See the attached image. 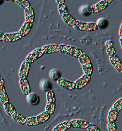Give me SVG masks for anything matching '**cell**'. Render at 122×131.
I'll use <instances>...</instances> for the list:
<instances>
[{"label":"cell","mask_w":122,"mask_h":131,"mask_svg":"<svg viewBox=\"0 0 122 131\" xmlns=\"http://www.w3.org/2000/svg\"><path fill=\"white\" fill-rule=\"evenodd\" d=\"M78 58L85 74L91 75L93 72V68L90 58L86 54H83Z\"/></svg>","instance_id":"cell-1"},{"label":"cell","mask_w":122,"mask_h":131,"mask_svg":"<svg viewBox=\"0 0 122 131\" xmlns=\"http://www.w3.org/2000/svg\"><path fill=\"white\" fill-rule=\"evenodd\" d=\"M73 27L80 31L92 32L98 30V27L96 23H86L76 20L74 24Z\"/></svg>","instance_id":"cell-2"},{"label":"cell","mask_w":122,"mask_h":131,"mask_svg":"<svg viewBox=\"0 0 122 131\" xmlns=\"http://www.w3.org/2000/svg\"><path fill=\"white\" fill-rule=\"evenodd\" d=\"M59 48L60 52L65 53L75 57L79 58L82 54H83V52L81 50L74 46L61 44L59 45Z\"/></svg>","instance_id":"cell-3"},{"label":"cell","mask_w":122,"mask_h":131,"mask_svg":"<svg viewBox=\"0 0 122 131\" xmlns=\"http://www.w3.org/2000/svg\"><path fill=\"white\" fill-rule=\"evenodd\" d=\"M44 54L41 48H37L31 52L26 57V61L29 63H32L42 57Z\"/></svg>","instance_id":"cell-4"},{"label":"cell","mask_w":122,"mask_h":131,"mask_svg":"<svg viewBox=\"0 0 122 131\" xmlns=\"http://www.w3.org/2000/svg\"><path fill=\"white\" fill-rule=\"evenodd\" d=\"M91 80V75L85 74L75 82L76 89L81 90L88 85Z\"/></svg>","instance_id":"cell-5"},{"label":"cell","mask_w":122,"mask_h":131,"mask_svg":"<svg viewBox=\"0 0 122 131\" xmlns=\"http://www.w3.org/2000/svg\"><path fill=\"white\" fill-rule=\"evenodd\" d=\"M58 84L61 87L68 91H74L76 90L75 83L74 82L61 78L58 81Z\"/></svg>","instance_id":"cell-6"},{"label":"cell","mask_w":122,"mask_h":131,"mask_svg":"<svg viewBox=\"0 0 122 131\" xmlns=\"http://www.w3.org/2000/svg\"><path fill=\"white\" fill-rule=\"evenodd\" d=\"M23 38L19 32L5 34L4 36L3 41L6 43H14L19 41Z\"/></svg>","instance_id":"cell-7"},{"label":"cell","mask_w":122,"mask_h":131,"mask_svg":"<svg viewBox=\"0 0 122 131\" xmlns=\"http://www.w3.org/2000/svg\"><path fill=\"white\" fill-rule=\"evenodd\" d=\"M30 63L24 61L21 66L19 71V77L21 79H27L30 69Z\"/></svg>","instance_id":"cell-8"},{"label":"cell","mask_w":122,"mask_h":131,"mask_svg":"<svg viewBox=\"0 0 122 131\" xmlns=\"http://www.w3.org/2000/svg\"><path fill=\"white\" fill-rule=\"evenodd\" d=\"M109 3L106 1H101L92 6L91 9L92 13H99L107 9Z\"/></svg>","instance_id":"cell-9"},{"label":"cell","mask_w":122,"mask_h":131,"mask_svg":"<svg viewBox=\"0 0 122 131\" xmlns=\"http://www.w3.org/2000/svg\"><path fill=\"white\" fill-rule=\"evenodd\" d=\"M41 48L44 55H48L60 52L59 46L55 44L45 45L43 46Z\"/></svg>","instance_id":"cell-10"},{"label":"cell","mask_w":122,"mask_h":131,"mask_svg":"<svg viewBox=\"0 0 122 131\" xmlns=\"http://www.w3.org/2000/svg\"><path fill=\"white\" fill-rule=\"evenodd\" d=\"M70 123L72 127L82 129H87L90 124L89 122L82 120H73L70 121Z\"/></svg>","instance_id":"cell-11"},{"label":"cell","mask_w":122,"mask_h":131,"mask_svg":"<svg viewBox=\"0 0 122 131\" xmlns=\"http://www.w3.org/2000/svg\"><path fill=\"white\" fill-rule=\"evenodd\" d=\"M20 84L21 90L25 95H28L31 93V88L27 79H21L20 80Z\"/></svg>","instance_id":"cell-12"},{"label":"cell","mask_w":122,"mask_h":131,"mask_svg":"<svg viewBox=\"0 0 122 131\" xmlns=\"http://www.w3.org/2000/svg\"><path fill=\"white\" fill-rule=\"evenodd\" d=\"M25 21L33 23L35 20V13L32 7H30L25 10Z\"/></svg>","instance_id":"cell-13"},{"label":"cell","mask_w":122,"mask_h":131,"mask_svg":"<svg viewBox=\"0 0 122 131\" xmlns=\"http://www.w3.org/2000/svg\"><path fill=\"white\" fill-rule=\"evenodd\" d=\"M33 28V24L29 22L25 21L24 25L21 28L19 33L22 35L23 37L27 36Z\"/></svg>","instance_id":"cell-14"},{"label":"cell","mask_w":122,"mask_h":131,"mask_svg":"<svg viewBox=\"0 0 122 131\" xmlns=\"http://www.w3.org/2000/svg\"><path fill=\"white\" fill-rule=\"evenodd\" d=\"M72 127L70 122L65 121L57 125L53 131H67Z\"/></svg>","instance_id":"cell-15"},{"label":"cell","mask_w":122,"mask_h":131,"mask_svg":"<svg viewBox=\"0 0 122 131\" xmlns=\"http://www.w3.org/2000/svg\"><path fill=\"white\" fill-rule=\"evenodd\" d=\"M28 102L32 105H37L40 102V98L38 95L34 93H30L27 95Z\"/></svg>","instance_id":"cell-16"},{"label":"cell","mask_w":122,"mask_h":131,"mask_svg":"<svg viewBox=\"0 0 122 131\" xmlns=\"http://www.w3.org/2000/svg\"><path fill=\"white\" fill-rule=\"evenodd\" d=\"M0 101L3 104L9 102V98L4 85H0Z\"/></svg>","instance_id":"cell-17"},{"label":"cell","mask_w":122,"mask_h":131,"mask_svg":"<svg viewBox=\"0 0 122 131\" xmlns=\"http://www.w3.org/2000/svg\"><path fill=\"white\" fill-rule=\"evenodd\" d=\"M118 114H119V112L117 111L114 108H111L109 112L108 117L109 122L115 123V122L117 121V119L118 116Z\"/></svg>","instance_id":"cell-18"},{"label":"cell","mask_w":122,"mask_h":131,"mask_svg":"<svg viewBox=\"0 0 122 131\" xmlns=\"http://www.w3.org/2000/svg\"><path fill=\"white\" fill-rule=\"evenodd\" d=\"M3 107L6 113L10 116H12L16 112V110L13 105L10 102L3 104Z\"/></svg>","instance_id":"cell-19"},{"label":"cell","mask_w":122,"mask_h":131,"mask_svg":"<svg viewBox=\"0 0 122 131\" xmlns=\"http://www.w3.org/2000/svg\"><path fill=\"white\" fill-rule=\"evenodd\" d=\"M12 118L14 121H15L17 123L23 125L25 124L26 118L20 113L16 112L12 116Z\"/></svg>","instance_id":"cell-20"},{"label":"cell","mask_w":122,"mask_h":131,"mask_svg":"<svg viewBox=\"0 0 122 131\" xmlns=\"http://www.w3.org/2000/svg\"><path fill=\"white\" fill-rule=\"evenodd\" d=\"M36 117L38 120L40 124H44L49 120L51 117V115H50L49 113L45 111L39 114Z\"/></svg>","instance_id":"cell-21"},{"label":"cell","mask_w":122,"mask_h":131,"mask_svg":"<svg viewBox=\"0 0 122 131\" xmlns=\"http://www.w3.org/2000/svg\"><path fill=\"white\" fill-rule=\"evenodd\" d=\"M62 17L65 23H66L67 25L69 26H73L74 24L76 21L75 19L70 14H66L63 16Z\"/></svg>","instance_id":"cell-22"},{"label":"cell","mask_w":122,"mask_h":131,"mask_svg":"<svg viewBox=\"0 0 122 131\" xmlns=\"http://www.w3.org/2000/svg\"><path fill=\"white\" fill-rule=\"evenodd\" d=\"M25 124H26L28 126H37L39 125L40 123L37 117H33L26 118Z\"/></svg>","instance_id":"cell-23"},{"label":"cell","mask_w":122,"mask_h":131,"mask_svg":"<svg viewBox=\"0 0 122 131\" xmlns=\"http://www.w3.org/2000/svg\"><path fill=\"white\" fill-rule=\"evenodd\" d=\"M97 25L98 28H100L101 29H105L108 28L109 25V22L107 19L101 18L98 20Z\"/></svg>","instance_id":"cell-24"},{"label":"cell","mask_w":122,"mask_h":131,"mask_svg":"<svg viewBox=\"0 0 122 131\" xmlns=\"http://www.w3.org/2000/svg\"><path fill=\"white\" fill-rule=\"evenodd\" d=\"M56 109V104L54 103H48L46 108L45 112L49 113L50 115L53 114Z\"/></svg>","instance_id":"cell-25"},{"label":"cell","mask_w":122,"mask_h":131,"mask_svg":"<svg viewBox=\"0 0 122 131\" xmlns=\"http://www.w3.org/2000/svg\"><path fill=\"white\" fill-rule=\"evenodd\" d=\"M46 99L48 103H54L56 102V97L54 92L50 90L46 92Z\"/></svg>","instance_id":"cell-26"},{"label":"cell","mask_w":122,"mask_h":131,"mask_svg":"<svg viewBox=\"0 0 122 131\" xmlns=\"http://www.w3.org/2000/svg\"><path fill=\"white\" fill-rule=\"evenodd\" d=\"M51 78L54 81H58L62 77L61 72L57 70H53L50 72Z\"/></svg>","instance_id":"cell-27"},{"label":"cell","mask_w":122,"mask_h":131,"mask_svg":"<svg viewBox=\"0 0 122 131\" xmlns=\"http://www.w3.org/2000/svg\"><path fill=\"white\" fill-rule=\"evenodd\" d=\"M42 89L46 92H48L49 91L52 90V88H53V86H52V83L49 81H44L41 83V84Z\"/></svg>","instance_id":"cell-28"},{"label":"cell","mask_w":122,"mask_h":131,"mask_svg":"<svg viewBox=\"0 0 122 131\" xmlns=\"http://www.w3.org/2000/svg\"><path fill=\"white\" fill-rule=\"evenodd\" d=\"M16 3L18 4L20 6H21L25 10L30 7H31V5L30 2L27 0H16L15 1Z\"/></svg>","instance_id":"cell-29"},{"label":"cell","mask_w":122,"mask_h":131,"mask_svg":"<svg viewBox=\"0 0 122 131\" xmlns=\"http://www.w3.org/2000/svg\"><path fill=\"white\" fill-rule=\"evenodd\" d=\"M81 14L85 16H88L91 15L92 13L91 9L88 6H82L80 9Z\"/></svg>","instance_id":"cell-30"},{"label":"cell","mask_w":122,"mask_h":131,"mask_svg":"<svg viewBox=\"0 0 122 131\" xmlns=\"http://www.w3.org/2000/svg\"><path fill=\"white\" fill-rule=\"evenodd\" d=\"M58 10H59L60 14L61 15V16H62V17H63V16H64V15H65L66 14H69L67 7L66 5L65 4H64L59 5V6H58Z\"/></svg>","instance_id":"cell-31"},{"label":"cell","mask_w":122,"mask_h":131,"mask_svg":"<svg viewBox=\"0 0 122 131\" xmlns=\"http://www.w3.org/2000/svg\"><path fill=\"white\" fill-rule=\"evenodd\" d=\"M110 61L112 63V64L114 66V67H115L116 66H117V64H118L119 63L121 62L120 60L116 55L110 57Z\"/></svg>","instance_id":"cell-32"},{"label":"cell","mask_w":122,"mask_h":131,"mask_svg":"<svg viewBox=\"0 0 122 131\" xmlns=\"http://www.w3.org/2000/svg\"><path fill=\"white\" fill-rule=\"evenodd\" d=\"M117 111L119 112L122 110V98L117 101L113 105V107Z\"/></svg>","instance_id":"cell-33"},{"label":"cell","mask_w":122,"mask_h":131,"mask_svg":"<svg viewBox=\"0 0 122 131\" xmlns=\"http://www.w3.org/2000/svg\"><path fill=\"white\" fill-rule=\"evenodd\" d=\"M87 129L88 131H101L97 126L92 123H90L89 124Z\"/></svg>","instance_id":"cell-34"},{"label":"cell","mask_w":122,"mask_h":131,"mask_svg":"<svg viewBox=\"0 0 122 131\" xmlns=\"http://www.w3.org/2000/svg\"><path fill=\"white\" fill-rule=\"evenodd\" d=\"M108 128L109 131H116L117 125L115 123L109 122L108 124Z\"/></svg>","instance_id":"cell-35"},{"label":"cell","mask_w":122,"mask_h":131,"mask_svg":"<svg viewBox=\"0 0 122 131\" xmlns=\"http://www.w3.org/2000/svg\"><path fill=\"white\" fill-rule=\"evenodd\" d=\"M107 54H108V55L110 56V57H111V56H113L115 55L116 51H115V49L113 47H108L107 49Z\"/></svg>","instance_id":"cell-36"},{"label":"cell","mask_w":122,"mask_h":131,"mask_svg":"<svg viewBox=\"0 0 122 131\" xmlns=\"http://www.w3.org/2000/svg\"><path fill=\"white\" fill-rule=\"evenodd\" d=\"M115 69L120 73L122 74V62H121L114 67Z\"/></svg>","instance_id":"cell-37"},{"label":"cell","mask_w":122,"mask_h":131,"mask_svg":"<svg viewBox=\"0 0 122 131\" xmlns=\"http://www.w3.org/2000/svg\"><path fill=\"white\" fill-rule=\"evenodd\" d=\"M106 46L108 47H112L114 46V43L111 40H108L106 42Z\"/></svg>","instance_id":"cell-38"},{"label":"cell","mask_w":122,"mask_h":131,"mask_svg":"<svg viewBox=\"0 0 122 131\" xmlns=\"http://www.w3.org/2000/svg\"><path fill=\"white\" fill-rule=\"evenodd\" d=\"M4 85V79L0 75V85Z\"/></svg>","instance_id":"cell-39"},{"label":"cell","mask_w":122,"mask_h":131,"mask_svg":"<svg viewBox=\"0 0 122 131\" xmlns=\"http://www.w3.org/2000/svg\"><path fill=\"white\" fill-rule=\"evenodd\" d=\"M4 35L5 34H4L3 33L0 32V41H3Z\"/></svg>","instance_id":"cell-40"},{"label":"cell","mask_w":122,"mask_h":131,"mask_svg":"<svg viewBox=\"0 0 122 131\" xmlns=\"http://www.w3.org/2000/svg\"><path fill=\"white\" fill-rule=\"evenodd\" d=\"M57 2L59 4V5H60V4H64L65 1H64V0H57Z\"/></svg>","instance_id":"cell-41"},{"label":"cell","mask_w":122,"mask_h":131,"mask_svg":"<svg viewBox=\"0 0 122 131\" xmlns=\"http://www.w3.org/2000/svg\"><path fill=\"white\" fill-rule=\"evenodd\" d=\"M119 33V35H120V36L121 37H122V25H121V26H120V27Z\"/></svg>","instance_id":"cell-42"},{"label":"cell","mask_w":122,"mask_h":131,"mask_svg":"<svg viewBox=\"0 0 122 131\" xmlns=\"http://www.w3.org/2000/svg\"><path fill=\"white\" fill-rule=\"evenodd\" d=\"M4 2V1H3V0H0V5H1Z\"/></svg>","instance_id":"cell-43"},{"label":"cell","mask_w":122,"mask_h":131,"mask_svg":"<svg viewBox=\"0 0 122 131\" xmlns=\"http://www.w3.org/2000/svg\"><path fill=\"white\" fill-rule=\"evenodd\" d=\"M120 43L121 46V47H122V37H121L120 39Z\"/></svg>","instance_id":"cell-44"},{"label":"cell","mask_w":122,"mask_h":131,"mask_svg":"<svg viewBox=\"0 0 122 131\" xmlns=\"http://www.w3.org/2000/svg\"><path fill=\"white\" fill-rule=\"evenodd\" d=\"M121 25H122V24H121Z\"/></svg>","instance_id":"cell-45"}]
</instances>
